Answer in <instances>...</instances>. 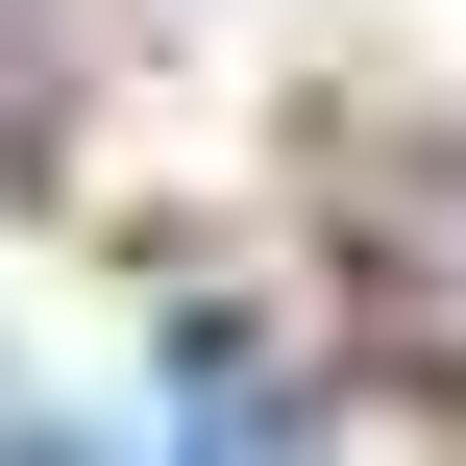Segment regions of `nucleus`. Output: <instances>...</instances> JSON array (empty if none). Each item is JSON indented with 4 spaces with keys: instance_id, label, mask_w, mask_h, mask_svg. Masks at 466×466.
<instances>
[{
    "instance_id": "obj_1",
    "label": "nucleus",
    "mask_w": 466,
    "mask_h": 466,
    "mask_svg": "<svg viewBox=\"0 0 466 466\" xmlns=\"http://www.w3.org/2000/svg\"><path fill=\"white\" fill-rule=\"evenodd\" d=\"M147 418H172L197 466H270V442H295V393H270V319H221V295H197V319H147Z\"/></svg>"
}]
</instances>
